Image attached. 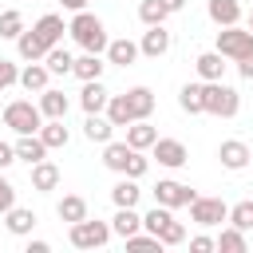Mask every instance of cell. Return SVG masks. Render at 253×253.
Segmentation results:
<instances>
[{
    "label": "cell",
    "instance_id": "1",
    "mask_svg": "<svg viewBox=\"0 0 253 253\" xmlns=\"http://www.w3.org/2000/svg\"><path fill=\"white\" fill-rule=\"evenodd\" d=\"M67 32H71V40L83 47V51H95V55H103L107 51V28H103V20L95 16V12H71V24H67Z\"/></svg>",
    "mask_w": 253,
    "mask_h": 253
},
{
    "label": "cell",
    "instance_id": "2",
    "mask_svg": "<svg viewBox=\"0 0 253 253\" xmlns=\"http://www.w3.org/2000/svg\"><path fill=\"white\" fill-rule=\"evenodd\" d=\"M103 166L115 170V174H126V178H142L150 162H146L142 150H134L130 142H103Z\"/></svg>",
    "mask_w": 253,
    "mask_h": 253
},
{
    "label": "cell",
    "instance_id": "3",
    "mask_svg": "<svg viewBox=\"0 0 253 253\" xmlns=\"http://www.w3.org/2000/svg\"><path fill=\"white\" fill-rule=\"evenodd\" d=\"M202 99H206V115H217V119H233L237 107H241V95L221 79L202 83Z\"/></svg>",
    "mask_w": 253,
    "mask_h": 253
},
{
    "label": "cell",
    "instance_id": "4",
    "mask_svg": "<svg viewBox=\"0 0 253 253\" xmlns=\"http://www.w3.org/2000/svg\"><path fill=\"white\" fill-rule=\"evenodd\" d=\"M40 123H43V115H40V103H32V99H12L4 107V126L16 134H36Z\"/></svg>",
    "mask_w": 253,
    "mask_h": 253
},
{
    "label": "cell",
    "instance_id": "5",
    "mask_svg": "<svg viewBox=\"0 0 253 253\" xmlns=\"http://www.w3.org/2000/svg\"><path fill=\"white\" fill-rule=\"evenodd\" d=\"M67 237H71L75 249H103V245L111 241V221H91V217H83V221L71 225Z\"/></svg>",
    "mask_w": 253,
    "mask_h": 253
},
{
    "label": "cell",
    "instance_id": "6",
    "mask_svg": "<svg viewBox=\"0 0 253 253\" xmlns=\"http://www.w3.org/2000/svg\"><path fill=\"white\" fill-rule=\"evenodd\" d=\"M217 51L225 55V59H245V55H253V32L249 28H237V24H229V28H221L217 32Z\"/></svg>",
    "mask_w": 253,
    "mask_h": 253
},
{
    "label": "cell",
    "instance_id": "7",
    "mask_svg": "<svg viewBox=\"0 0 253 253\" xmlns=\"http://www.w3.org/2000/svg\"><path fill=\"white\" fill-rule=\"evenodd\" d=\"M225 217H229V206H225L221 198H194V202H190V221L202 225V229L221 225Z\"/></svg>",
    "mask_w": 253,
    "mask_h": 253
},
{
    "label": "cell",
    "instance_id": "8",
    "mask_svg": "<svg viewBox=\"0 0 253 253\" xmlns=\"http://www.w3.org/2000/svg\"><path fill=\"white\" fill-rule=\"evenodd\" d=\"M198 194L186 186V182H174V178H162L158 186H154V202L158 206H166V210H178V206H190Z\"/></svg>",
    "mask_w": 253,
    "mask_h": 253
},
{
    "label": "cell",
    "instance_id": "9",
    "mask_svg": "<svg viewBox=\"0 0 253 253\" xmlns=\"http://www.w3.org/2000/svg\"><path fill=\"white\" fill-rule=\"evenodd\" d=\"M170 51V32L162 28V24H150L146 32H142V40H138V55H146V59H162Z\"/></svg>",
    "mask_w": 253,
    "mask_h": 253
},
{
    "label": "cell",
    "instance_id": "10",
    "mask_svg": "<svg viewBox=\"0 0 253 253\" xmlns=\"http://www.w3.org/2000/svg\"><path fill=\"white\" fill-rule=\"evenodd\" d=\"M154 158H158V166H170V170H178V166H186L190 162V150L178 142V138H154Z\"/></svg>",
    "mask_w": 253,
    "mask_h": 253
},
{
    "label": "cell",
    "instance_id": "11",
    "mask_svg": "<svg viewBox=\"0 0 253 253\" xmlns=\"http://www.w3.org/2000/svg\"><path fill=\"white\" fill-rule=\"evenodd\" d=\"M32 32H36V40L43 43V47H55L59 40H63V16H55V12H47V16H40L36 24H32Z\"/></svg>",
    "mask_w": 253,
    "mask_h": 253
},
{
    "label": "cell",
    "instance_id": "12",
    "mask_svg": "<svg viewBox=\"0 0 253 253\" xmlns=\"http://www.w3.org/2000/svg\"><path fill=\"white\" fill-rule=\"evenodd\" d=\"M217 158H221L225 170H245V166H249V146H245L241 138H225V142L217 146Z\"/></svg>",
    "mask_w": 253,
    "mask_h": 253
},
{
    "label": "cell",
    "instance_id": "13",
    "mask_svg": "<svg viewBox=\"0 0 253 253\" xmlns=\"http://www.w3.org/2000/svg\"><path fill=\"white\" fill-rule=\"evenodd\" d=\"M107 87L99 83V79H87L83 83V91H79V107L87 111V115H99V111H107Z\"/></svg>",
    "mask_w": 253,
    "mask_h": 253
},
{
    "label": "cell",
    "instance_id": "14",
    "mask_svg": "<svg viewBox=\"0 0 253 253\" xmlns=\"http://www.w3.org/2000/svg\"><path fill=\"white\" fill-rule=\"evenodd\" d=\"M67 107H71V99L63 91H55V87H43L40 91V115L43 119H67Z\"/></svg>",
    "mask_w": 253,
    "mask_h": 253
},
{
    "label": "cell",
    "instance_id": "15",
    "mask_svg": "<svg viewBox=\"0 0 253 253\" xmlns=\"http://www.w3.org/2000/svg\"><path fill=\"white\" fill-rule=\"evenodd\" d=\"M55 186H59V166H55L51 158H40V162H32V190L47 194V190H55Z\"/></svg>",
    "mask_w": 253,
    "mask_h": 253
},
{
    "label": "cell",
    "instance_id": "16",
    "mask_svg": "<svg viewBox=\"0 0 253 253\" xmlns=\"http://www.w3.org/2000/svg\"><path fill=\"white\" fill-rule=\"evenodd\" d=\"M206 12H210V20L217 28H229V24L241 20V4L237 0H206Z\"/></svg>",
    "mask_w": 253,
    "mask_h": 253
},
{
    "label": "cell",
    "instance_id": "17",
    "mask_svg": "<svg viewBox=\"0 0 253 253\" xmlns=\"http://www.w3.org/2000/svg\"><path fill=\"white\" fill-rule=\"evenodd\" d=\"M138 59V43L134 40H107V63H119V67H130Z\"/></svg>",
    "mask_w": 253,
    "mask_h": 253
},
{
    "label": "cell",
    "instance_id": "18",
    "mask_svg": "<svg viewBox=\"0 0 253 253\" xmlns=\"http://www.w3.org/2000/svg\"><path fill=\"white\" fill-rule=\"evenodd\" d=\"M194 67H198L202 83H213V79L225 75V55H221V51H202V55L194 59Z\"/></svg>",
    "mask_w": 253,
    "mask_h": 253
},
{
    "label": "cell",
    "instance_id": "19",
    "mask_svg": "<svg viewBox=\"0 0 253 253\" xmlns=\"http://www.w3.org/2000/svg\"><path fill=\"white\" fill-rule=\"evenodd\" d=\"M138 229H142V217L134 213V206H115L111 233H119V237H130V233H138Z\"/></svg>",
    "mask_w": 253,
    "mask_h": 253
},
{
    "label": "cell",
    "instance_id": "20",
    "mask_svg": "<svg viewBox=\"0 0 253 253\" xmlns=\"http://www.w3.org/2000/svg\"><path fill=\"white\" fill-rule=\"evenodd\" d=\"M47 79H51V71H47V67H43L40 59H36V63H28V67L20 71V79H16V83H20V87H24L28 95H32V91L40 95V91L47 87Z\"/></svg>",
    "mask_w": 253,
    "mask_h": 253
},
{
    "label": "cell",
    "instance_id": "21",
    "mask_svg": "<svg viewBox=\"0 0 253 253\" xmlns=\"http://www.w3.org/2000/svg\"><path fill=\"white\" fill-rule=\"evenodd\" d=\"M83 134H87V142H111V134H115V123L99 111V115H87L83 119Z\"/></svg>",
    "mask_w": 253,
    "mask_h": 253
},
{
    "label": "cell",
    "instance_id": "22",
    "mask_svg": "<svg viewBox=\"0 0 253 253\" xmlns=\"http://www.w3.org/2000/svg\"><path fill=\"white\" fill-rule=\"evenodd\" d=\"M154 138H158V130H154L146 119H134V123H126V142H130L134 150H150V146H154Z\"/></svg>",
    "mask_w": 253,
    "mask_h": 253
},
{
    "label": "cell",
    "instance_id": "23",
    "mask_svg": "<svg viewBox=\"0 0 253 253\" xmlns=\"http://www.w3.org/2000/svg\"><path fill=\"white\" fill-rule=\"evenodd\" d=\"M12 150H16V158H24L28 166H32V162H40V158H47V146H43V138H40V134H20Z\"/></svg>",
    "mask_w": 253,
    "mask_h": 253
},
{
    "label": "cell",
    "instance_id": "24",
    "mask_svg": "<svg viewBox=\"0 0 253 253\" xmlns=\"http://www.w3.org/2000/svg\"><path fill=\"white\" fill-rule=\"evenodd\" d=\"M40 138H43V146L47 150H59V146H67V126H63V119H47V123H40V130H36Z\"/></svg>",
    "mask_w": 253,
    "mask_h": 253
},
{
    "label": "cell",
    "instance_id": "25",
    "mask_svg": "<svg viewBox=\"0 0 253 253\" xmlns=\"http://www.w3.org/2000/svg\"><path fill=\"white\" fill-rule=\"evenodd\" d=\"M138 198H142V190H138V178H119L115 186H111V202L115 206H138Z\"/></svg>",
    "mask_w": 253,
    "mask_h": 253
},
{
    "label": "cell",
    "instance_id": "26",
    "mask_svg": "<svg viewBox=\"0 0 253 253\" xmlns=\"http://www.w3.org/2000/svg\"><path fill=\"white\" fill-rule=\"evenodd\" d=\"M55 213H59V221L75 225V221H83V217H87V202H83L79 194H63V198H59V206H55Z\"/></svg>",
    "mask_w": 253,
    "mask_h": 253
},
{
    "label": "cell",
    "instance_id": "27",
    "mask_svg": "<svg viewBox=\"0 0 253 253\" xmlns=\"http://www.w3.org/2000/svg\"><path fill=\"white\" fill-rule=\"evenodd\" d=\"M4 217H8V221H4V225H8V233H16V237H28V233L36 229V213H32V210H24V206H12Z\"/></svg>",
    "mask_w": 253,
    "mask_h": 253
},
{
    "label": "cell",
    "instance_id": "28",
    "mask_svg": "<svg viewBox=\"0 0 253 253\" xmlns=\"http://www.w3.org/2000/svg\"><path fill=\"white\" fill-rule=\"evenodd\" d=\"M16 51H20V59H28V63H36V59L47 55V47H43V43L36 40V32H28V28L16 36Z\"/></svg>",
    "mask_w": 253,
    "mask_h": 253
},
{
    "label": "cell",
    "instance_id": "29",
    "mask_svg": "<svg viewBox=\"0 0 253 253\" xmlns=\"http://www.w3.org/2000/svg\"><path fill=\"white\" fill-rule=\"evenodd\" d=\"M71 63H75V55L67 51V47H47V55H43V67L51 71V75H71Z\"/></svg>",
    "mask_w": 253,
    "mask_h": 253
},
{
    "label": "cell",
    "instance_id": "30",
    "mask_svg": "<svg viewBox=\"0 0 253 253\" xmlns=\"http://www.w3.org/2000/svg\"><path fill=\"white\" fill-rule=\"evenodd\" d=\"M103 67H107V63H103L95 51H83V55L71 63V75H79V79L87 83V79H99V75H103Z\"/></svg>",
    "mask_w": 253,
    "mask_h": 253
},
{
    "label": "cell",
    "instance_id": "31",
    "mask_svg": "<svg viewBox=\"0 0 253 253\" xmlns=\"http://www.w3.org/2000/svg\"><path fill=\"white\" fill-rule=\"evenodd\" d=\"M178 107L186 115H206V99H202V83H186L178 91Z\"/></svg>",
    "mask_w": 253,
    "mask_h": 253
},
{
    "label": "cell",
    "instance_id": "32",
    "mask_svg": "<svg viewBox=\"0 0 253 253\" xmlns=\"http://www.w3.org/2000/svg\"><path fill=\"white\" fill-rule=\"evenodd\" d=\"M126 103H130L134 119H150V111H154V91H150V87H130V91H126Z\"/></svg>",
    "mask_w": 253,
    "mask_h": 253
},
{
    "label": "cell",
    "instance_id": "33",
    "mask_svg": "<svg viewBox=\"0 0 253 253\" xmlns=\"http://www.w3.org/2000/svg\"><path fill=\"white\" fill-rule=\"evenodd\" d=\"M213 245H217L221 253H245V249H249V245H245V229H237V225L221 229V233L213 237Z\"/></svg>",
    "mask_w": 253,
    "mask_h": 253
},
{
    "label": "cell",
    "instance_id": "34",
    "mask_svg": "<svg viewBox=\"0 0 253 253\" xmlns=\"http://www.w3.org/2000/svg\"><path fill=\"white\" fill-rule=\"evenodd\" d=\"M107 119H111L115 126H126V123H134V111H130L126 95H111V99H107Z\"/></svg>",
    "mask_w": 253,
    "mask_h": 253
},
{
    "label": "cell",
    "instance_id": "35",
    "mask_svg": "<svg viewBox=\"0 0 253 253\" xmlns=\"http://www.w3.org/2000/svg\"><path fill=\"white\" fill-rule=\"evenodd\" d=\"M154 237H158L162 245H182V241H186V225H182V221H174V213H170V217L158 225V233H154Z\"/></svg>",
    "mask_w": 253,
    "mask_h": 253
},
{
    "label": "cell",
    "instance_id": "36",
    "mask_svg": "<svg viewBox=\"0 0 253 253\" xmlns=\"http://www.w3.org/2000/svg\"><path fill=\"white\" fill-rule=\"evenodd\" d=\"M225 221L237 225V229H253V198H241L237 206H229V217Z\"/></svg>",
    "mask_w": 253,
    "mask_h": 253
},
{
    "label": "cell",
    "instance_id": "37",
    "mask_svg": "<svg viewBox=\"0 0 253 253\" xmlns=\"http://www.w3.org/2000/svg\"><path fill=\"white\" fill-rule=\"evenodd\" d=\"M166 16H170V12L162 8V0H142V4H138V20H142L146 28H150V24H166Z\"/></svg>",
    "mask_w": 253,
    "mask_h": 253
},
{
    "label": "cell",
    "instance_id": "38",
    "mask_svg": "<svg viewBox=\"0 0 253 253\" xmlns=\"http://www.w3.org/2000/svg\"><path fill=\"white\" fill-rule=\"evenodd\" d=\"M20 32H24V12H16V8L0 12V36L4 40H16Z\"/></svg>",
    "mask_w": 253,
    "mask_h": 253
},
{
    "label": "cell",
    "instance_id": "39",
    "mask_svg": "<svg viewBox=\"0 0 253 253\" xmlns=\"http://www.w3.org/2000/svg\"><path fill=\"white\" fill-rule=\"evenodd\" d=\"M126 241V249H162V241L154 237V233H130V237H123Z\"/></svg>",
    "mask_w": 253,
    "mask_h": 253
},
{
    "label": "cell",
    "instance_id": "40",
    "mask_svg": "<svg viewBox=\"0 0 253 253\" xmlns=\"http://www.w3.org/2000/svg\"><path fill=\"white\" fill-rule=\"evenodd\" d=\"M16 79H20V67H16L12 59H0V91H8Z\"/></svg>",
    "mask_w": 253,
    "mask_h": 253
},
{
    "label": "cell",
    "instance_id": "41",
    "mask_svg": "<svg viewBox=\"0 0 253 253\" xmlns=\"http://www.w3.org/2000/svg\"><path fill=\"white\" fill-rule=\"evenodd\" d=\"M12 206H16V186L8 178H0V213H8Z\"/></svg>",
    "mask_w": 253,
    "mask_h": 253
},
{
    "label": "cell",
    "instance_id": "42",
    "mask_svg": "<svg viewBox=\"0 0 253 253\" xmlns=\"http://www.w3.org/2000/svg\"><path fill=\"white\" fill-rule=\"evenodd\" d=\"M190 249H194V253H210V249H217V245H213V237L198 233V237H190Z\"/></svg>",
    "mask_w": 253,
    "mask_h": 253
},
{
    "label": "cell",
    "instance_id": "43",
    "mask_svg": "<svg viewBox=\"0 0 253 253\" xmlns=\"http://www.w3.org/2000/svg\"><path fill=\"white\" fill-rule=\"evenodd\" d=\"M12 162H16V150H12L8 142H0V170H8Z\"/></svg>",
    "mask_w": 253,
    "mask_h": 253
},
{
    "label": "cell",
    "instance_id": "44",
    "mask_svg": "<svg viewBox=\"0 0 253 253\" xmlns=\"http://www.w3.org/2000/svg\"><path fill=\"white\" fill-rule=\"evenodd\" d=\"M237 71H241V79H253V55L237 59Z\"/></svg>",
    "mask_w": 253,
    "mask_h": 253
},
{
    "label": "cell",
    "instance_id": "45",
    "mask_svg": "<svg viewBox=\"0 0 253 253\" xmlns=\"http://www.w3.org/2000/svg\"><path fill=\"white\" fill-rule=\"evenodd\" d=\"M162 8L174 16V12H182V8H186V0H162Z\"/></svg>",
    "mask_w": 253,
    "mask_h": 253
},
{
    "label": "cell",
    "instance_id": "46",
    "mask_svg": "<svg viewBox=\"0 0 253 253\" xmlns=\"http://www.w3.org/2000/svg\"><path fill=\"white\" fill-rule=\"evenodd\" d=\"M59 4H63L67 12H83V8H87V0H59Z\"/></svg>",
    "mask_w": 253,
    "mask_h": 253
},
{
    "label": "cell",
    "instance_id": "47",
    "mask_svg": "<svg viewBox=\"0 0 253 253\" xmlns=\"http://www.w3.org/2000/svg\"><path fill=\"white\" fill-rule=\"evenodd\" d=\"M47 249H51L47 241H28V253H47Z\"/></svg>",
    "mask_w": 253,
    "mask_h": 253
},
{
    "label": "cell",
    "instance_id": "48",
    "mask_svg": "<svg viewBox=\"0 0 253 253\" xmlns=\"http://www.w3.org/2000/svg\"><path fill=\"white\" fill-rule=\"evenodd\" d=\"M249 32H253V12H249Z\"/></svg>",
    "mask_w": 253,
    "mask_h": 253
}]
</instances>
